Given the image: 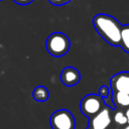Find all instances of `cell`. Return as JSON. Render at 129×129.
<instances>
[{
	"mask_svg": "<svg viewBox=\"0 0 129 129\" xmlns=\"http://www.w3.org/2000/svg\"><path fill=\"white\" fill-rule=\"evenodd\" d=\"M87 129H97V128H93V127H90V126H89Z\"/></svg>",
	"mask_w": 129,
	"mask_h": 129,
	"instance_id": "cell-17",
	"label": "cell"
},
{
	"mask_svg": "<svg viewBox=\"0 0 129 129\" xmlns=\"http://www.w3.org/2000/svg\"><path fill=\"white\" fill-rule=\"evenodd\" d=\"M13 1L19 5H27V4H30L33 0H13Z\"/></svg>",
	"mask_w": 129,
	"mask_h": 129,
	"instance_id": "cell-14",
	"label": "cell"
},
{
	"mask_svg": "<svg viewBox=\"0 0 129 129\" xmlns=\"http://www.w3.org/2000/svg\"><path fill=\"white\" fill-rule=\"evenodd\" d=\"M93 25L98 34L109 44L113 46L120 45L121 24L113 16L105 13H100L94 16Z\"/></svg>",
	"mask_w": 129,
	"mask_h": 129,
	"instance_id": "cell-1",
	"label": "cell"
},
{
	"mask_svg": "<svg viewBox=\"0 0 129 129\" xmlns=\"http://www.w3.org/2000/svg\"><path fill=\"white\" fill-rule=\"evenodd\" d=\"M49 3H51L52 5H55V6H61V5H64V4H68L71 0H48Z\"/></svg>",
	"mask_w": 129,
	"mask_h": 129,
	"instance_id": "cell-13",
	"label": "cell"
},
{
	"mask_svg": "<svg viewBox=\"0 0 129 129\" xmlns=\"http://www.w3.org/2000/svg\"><path fill=\"white\" fill-rule=\"evenodd\" d=\"M125 115H126V118H127V125H129V108L125 110Z\"/></svg>",
	"mask_w": 129,
	"mask_h": 129,
	"instance_id": "cell-15",
	"label": "cell"
},
{
	"mask_svg": "<svg viewBox=\"0 0 129 129\" xmlns=\"http://www.w3.org/2000/svg\"><path fill=\"white\" fill-rule=\"evenodd\" d=\"M123 129H129V125H126V126H124V127H123Z\"/></svg>",
	"mask_w": 129,
	"mask_h": 129,
	"instance_id": "cell-16",
	"label": "cell"
},
{
	"mask_svg": "<svg viewBox=\"0 0 129 129\" xmlns=\"http://www.w3.org/2000/svg\"><path fill=\"white\" fill-rule=\"evenodd\" d=\"M49 124L52 129H76L75 117L67 109L54 111L49 118Z\"/></svg>",
	"mask_w": 129,
	"mask_h": 129,
	"instance_id": "cell-4",
	"label": "cell"
},
{
	"mask_svg": "<svg viewBox=\"0 0 129 129\" xmlns=\"http://www.w3.org/2000/svg\"><path fill=\"white\" fill-rule=\"evenodd\" d=\"M112 120L120 126H126L127 125V118L125 115V110L116 109L114 112H112Z\"/></svg>",
	"mask_w": 129,
	"mask_h": 129,
	"instance_id": "cell-11",
	"label": "cell"
},
{
	"mask_svg": "<svg viewBox=\"0 0 129 129\" xmlns=\"http://www.w3.org/2000/svg\"><path fill=\"white\" fill-rule=\"evenodd\" d=\"M110 89H109V87H107V86H101L100 87V89H99V93H98V95L104 100V99H106L109 95H110Z\"/></svg>",
	"mask_w": 129,
	"mask_h": 129,
	"instance_id": "cell-12",
	"label": "cell"
},
{
	"mask_svg": "<svg viewBox=\"0 0 129 129\" xmlns=\"http://www.w3.org/2000/svg\"><path fill=\"white\" fill-rule=\"evenodd\" d=\"M125 52L129 53V24H125L121 26L120 32V45Z\"/></svg>",
	"mask_w": 129,
	"mask_h": 129,
	"instance_id": "cell-9",
	"label": "cell"
},
{
	"mask_svg": "<svg viewBox=\"0 0 129 129\" xmlns=\"http://www.w3.org/2000/svg\"><path fill=\"white\" fill-rule=\"evenodd\" d=\"M45 47L48 53L54 57L63 56L71 47L69 37L62 32H52L46 39Z\"/></svg>",
	"mask_w": 129,
	"mask_h": 129,
	"instance_id": "cell-2",
	"label": "cell"
},
{
	"mask_svg": "<svg viewBox=\"0 0 129 129\" xmlns=\"http://www.w3.org/2000/svg\"><path fill=\"white\" fill-rule=\"evenodd\" d=\"M32 97L37 102H45L49 98V92L44 86H37L32 92Z\"/></svg>",
	"mask_w": 129,
	"mask_h": 129,
	"instance_id": "cell-10",
	"label": "cell"
},
{
	"mask_svg": "<svg viewBox=\"0 0 129 129\" xmlns=\"http://www.w3.org/2000/svg\"><path fill=\"white\" fill-rule=\"evenodd\" d=\"M106 104L104 100L97 94H89L85 96L80 103V110L87 118L91 119L98 114Z\"/></svg>",
	"mask_w": 129,
	"mask_h": 129,
	"instance_id": "cell-3",
	"label": "cell"
},
{
	"mask_svg": "<svg viewBox=\"0 0 129 129\" xmlns=\"http://www.w3.org/2000/svg\"><path fill=\"white\" fill-rule=\"evenodd\" d=\"M112 102L116 109H128L129 108V94L123 92H112Z\"/></svg>",
	"mask_w": 129,
	"mask_h": 129,
	"instance_id": "cell-8",
	"label": "cell"
},
{
	"mask_svg": "<svg viewBox=\"0 0 129 129\" xmlns=\"http://www.w3.org/2000/svg\"><path fill=\"white\" fill-rule=\"evenodd\" d=\"M111 92H123L129 94V72H121L114 75L110 81Z\"/></svg>",
	"mask_w": 129,
	"mask_h": 129,
	"instance_id": "cell-6",
	"label": "cell"
},
{
	"mask_svg": "<svg viewBox=\"0 0 129 129\" xmlns=\"http://www.w3.org/2000/svg\"><path fill=\"white\" fill-rule=\"evenodd\" d=\"M112 108L105 105L103 109L90 119V127L97 129H107L112 122Z\"/></svg>",
	"mask_w": 129,
	"mask_h": 129,
	"instance_id": "cell-5",
	"label": "cell"
},
{
	"mask_svg": "<svg viewBox=\"0 0 129 129\" xmlns=\"http://www.w3.org/2000/svg\"><path fill=\"white\" fill-rule=\"evenodd\" d=\"M81 80L80 72L74 67H67L60 73V81L67 87L76 86Z\"/></svg>",
	"mask_w": 129,
	"mask_h": 129,
	"instance_id": "cell-7",
	"label": "cell"
}]
</instances>
